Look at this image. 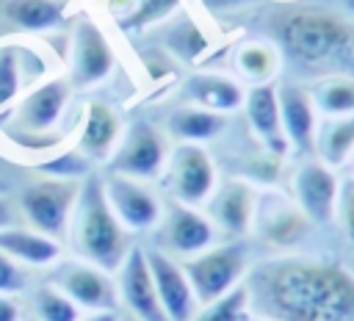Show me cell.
<instances>
[{
    "label": "cell",
    "mask_w": 354,
    "mask_h": 321,
    "mask_svg": "<svg viewBox=\"0 0 354 321\" xmlns=\"http://www.w3.org/2000/svg\"><path fill=\"white\" fill-rule=\"evenodd\" d=\"M249 296L274 321H354V274L324 257L288 255L263 263Z\"/></svg>",
    "instance_id": "1"
},
{
    "label": "cell",
    "mask_w": 354,
    "mask_h": 321,
    "mask_svg": "<svg viewBox=\"0 0 354 321\" xmlns=\"http://www.w3.org/2000/svg\"><path fill=\"white\" fill-rule=\"evenodd\" d=\"M33 315L36 321H77L83 310L53 282H44L33 291Z\"/></svg>",
    "instance_id": "30"
},
{
    "label": "cell",
    "mask_w": 354,
    "mask_h": 321,
    "mask_svg": "<svg viewBox=\"0 0 354 321\" xmlns=\"http://www.w3.org/2000/svg\"><path fill=\"white\" fill-rule=\"evenodd\" d=\"M28 50L19 44H0V113L8 111L25 86Z\"/></svg>",
    "instance_id": "28"
},
{
    "label": "cell",
    "mask_w": 354,
    "mask_h": 321,
    "mask_svg": "<svg viewBox=\"0 0 354 321\" xmlns=\"http://www.w3.org/2000/svg\"><path fill=\"white\" fill-rule=\"evenodd\" d=\"M277 102L288 144H293L299 152H313L318 125H315V102L310 97V89H301L296 83L277 86Z\"/></svg>",
    "instance_id": "18"
},
{
    "label": "cell",
    "mask_w": 354,
    "mask_h": 321,
    "mask_svg": "<svg viewBox=\"0 0 354 321\" xmlns=\"http://www.w3.org/2000/svg\"><path fill=\"white\" fill-rule=\"evenodd\" d=\"M169 160L166 136L152 122H133L111 155V174L133 180H155Z\"/></svg>",
    "instance_id": "7"
},
{
    "label": "cell",
    "mask_w": 354,
    "mask_h": 321,
    "mask_svg": "<svg viewBox=\"0 0 354 321\" xmlns=\"http://www.w3.org/2000/svg\"><path fill=\"white\" fill-rule=\"evenodd\" d=\"M160 244L166 255L171 257H191V255H199L205 252L207 246L216 244V224L210 221L207 213H202L199 208L194 205H185V202H169L166 210L160 213Z\"/></svg>",
    "instance_id": "8"
},
{
    "label": "cell",
    "mask_w": 354,
    "mask_h": 321,
    "mask_svg": "<svg viewBox=\"0 0 354 321\" xmlns=\"http://www.w3.org/2000/svg\"><path fill=\"white\" fill-rule=\"evenodd\" d=\"M235 66L252 86L271 83L279 72V47L271 42H243L235 53Z\"/></svg>",
    "instance_id": "26"
},
{
    "label": "cell",
    "mask_w": 354,
    "mask_h": 321,
    "mask_svg": "<svg viewBox=\"0 0 354 321\" xmlns=\"http://www.w3.org/2000/svg\"><path fill=\"white\" fill-rule=\"evenodd\" d=\"M335 219L340 221V230L346 232L348 244L354 246V177H346L337 188V205H335Z\"/></svg>",
    "instance_id": "33"
},
{
    "label": "cell",
    "mask_w": 354,
    "mask_h": 321,
    "mask_svg": "<svg viewBox=\"0 0 354 321\" xmlns=\"http://www.w3.org/2000/svg\"><path fill=\"white\" fill-rule=\"evenodd\" d=\"M0 252L8 255L22 268H50L61 260V241L33 227L11 224L0 230Z\"/></svg>",
    "instance_id": "20"
},
{
    "label": "cell",
    "mask_w": 354,
    "mask_h": 321,
    "mask_svg": "<svg viewBox=\"0 0 354 321\" xmlns=\"http://www.w3.org/2000/svg\"><path fill=\"white\" fill-rule=\"evenodd\" d=\"M257 194H260L257 185L249 180H241V177L216 185L207 199V216L216 224V230L235 235V238L252 232Z\"/></svg>",
    "instance_id": "17"
},
{
    "label": "cell",
    "mask_w": 354,
    "mask_h": 321,
    "mask_svg": "<svg viewBox=\"0 0 354 321\" xmlns=\"http://www.w3.org/2000/svg\"><path fill=\"white\" fill-rule=\"evenodd\" d=\"M310 97L315 102V111L326 116H351L354 113V77L343 72L324 75L310 89Z\"/></svg>",
    "instance_id": "27"
},
{
    "label": "cell",
    "mask_w": 354,
    "mask_h": 321,
    "mask_svg": "<svg viewBox=\"0 0 354 321\" xmlns=\"http://www.w3.org/2000/svg\"><path fill=\"white\" fill-rule=\"evenodd\" d=\"M310 230V219L301 213V208L285 196V194H274V191H263L257 194V205H254V219H252V232L268 244V246H296Z\"/></svg>",
    "instance_id": "12"
},
{
    "label": "cell",
    "mask_w": 354,
    "mask_h": 321,
    "mask_svg": "<svg viewBox=\"0 0 354 321\" xmlns=\"http://www.w3.org/2000/svg\"><path fill=\"white\" fill-rule=\"evenodd\" d=\"M11 224H14V208L8 205L6 196H0V230H6Z\"/></svg>",
    "instance_id": "37"
},
{
    "label": "cell",
    "mask_w": 354,
    "mask_h": 321,
    "mask_svg": "<svg viewBox=\"0 0 354 321\" xmlns=\"http://www.w3.org/2000/svg\"><path fill=\"white\" fill-rule=\"evenodd\" d=\"M122 321H136V318H122Z\"/></svg>",
    "instance_id": "42"
},
{
    "label": "cell",
    "mask_w": 354,
    "mask_h": 321,
    "mask_svg": "<svg viewBox=\"0 0 354 321\" xmlns=\"http://www.w3.org/2000/svg\"><path fill=\"white\" fill-rule=\"evenodd\" d=\"M241 3H246V0H205V6L207 8H235V6H241Z\"/></svg>",
    "instance_id": "38"
},
{
    "label": "cell",
    "mask_w": 354,
    "mask_h": 321,
    "mask_svg": "<svg viewBox=\"0 0 354 321\" xmlns=\"http://www.w3.org/2000/svg\"><path fill=\"white\" fill-rule=\"evenodd\" d=\"M224 130V113L205 111L199 105H180L169 116V133L185 144H202Z\"/></svg>",
    "instance_id": "24"
},
{
    "label": "cell",
    "mask_w": 354,
    "mask_h": 321,
    "mask_svg": "<svg viewBox=\"0 0 354 321\" xmlns=\"http://www.w3.org/2000/svg\"><path fill=\"white\" fill-rule=\"evenodd\" d=\"M77 321H122L116 310H94V313H83Z\"/></svg>",
    "instance_id": "36"
},
{
    "label": "cell",
    "mask_w": 354,
    "mask_h": 321,
    "mask_svg": "<svg viewBox=\"0 0 354 321\" xmlns=\"http://www.w3.org/2000/svg\"><path fill=\"white\" fill-rule=\"evenodd\" d=\"M3 191H6V183H3V177H0V196H3Z\"/></svg>",
    "instance_id": "41"
},
{
    "label": "cell",
    "mask_w": 354,
    "mask_h": 321,
    "mask_svg": "<svg viewBox=\"0 0 354 321\" xmlns=\"http://www.w3.org/2000/svg\"><path fill=\"white\" fill-rule=\"evenodd\" d=\"M50 279L58 291H64L83 313H94V310H116L119 307V291H116V279L111 271L72 257V260H58L55 266H50Z\"/></svg>",
    "instance_id": "6"
},
{
    "label": "cell",
    "mask_w": 354,
    "mask_h": 321,
    "mask_svg": "<svg viewBox=\"0 0 354 321\" xmlns=\"http://www.w3.org/2000/svg\"><path fill=\"white\" fill-rule=\"evenodd\" d=\"M28 285V274L19 263H14L8 255L0 252V293H11L17 296L19 291H25Z\"/></svg>",
    "instance_id": "34"
},
{
    "label": "cell",
    "mask_w": 354,
    "mask_h": 321,
    "mask_svg": "<svg viewBox=\"0 0 354 321\" xmlns=\"http://www.w3.org/2000/svg\"><path fill=\"white\" fill-rule=\"evenodd\" d=\"M41 169L50 174V177H61V180H75V177H86L88 174V158L77 149L72 152H64L61 158L55 160H47L41 163Z\"/></svg>",
    "instance_id": "32"
},
{
    "label": "cell",
    "mask_w": 354,
    "mask_h": 321,
    "mask_svg": "<svg viewBox=\"0 0 354 321\" xmlns=\"http://www.w3.org/2000/svg\"><path fill=\"white\" fill-rule=\"evenodd\" d=\"M282 50L310 69H346L354 64V30L326 8H293L274 19Z\"/></svg>",
    "instance_id": "2"
},
{
    "label": "cell",
    "mask_w": 354,
    "mask_h": 321,
    "mask_svg": "<svg viewBox=\"0 0 354 321\" xmlns=\"http://www.w3.org/2000/svg\"><path fill=\"white\" fill-rule=\"evenodd\" d=\"M69 94H72V86L61 77H53V80H44L39 83L36 89H30L14 108V127L19 130V141L30 144L33 136H41V133H50L64 111H66V102H69Z\"/></svg>",
    "instance_id": "11"
},
{
    "label": "cell",
    "mask_w": 354,
    "mask_h": 321,
    "mask_svg": "<svg viewBox=\"0 0 354 321\" xmlns=\"http://www.w3.org/2000/svg\"><path fill=\"white\" fill-rule=\"evenodd\" d=\"M337 188H340V180L335 177L332 166H326L321 160H304L293 172L290 199L301 208V213L310 221L326 224V221L335 219Z\"/></svg>",
    "instance_id": "15"
},
{
    "label": "cell",
    "mask_w": 354,
    "mask_h": 321,
    "mask_svg": "<svg viewBox=\"0 0 354 321\" xmlns=\"http://www.w3.org/2000/svg\"><path fill=\"white\" fill-rule=\"evenodd\" d=\"M243 111L246 119L254 130V136L263 141V147L279 158L285 155V149L290 147L285 133H282V122H279V102H277V86L274 83H260L252 86L243 97Z\"/></svg>",
    "instance_id": "19"
},
{
    "label": "cell",
    "mask_w": 354,
    "mask_h": 321,
    "mask_svg": "<svg viewBox=\"0 0 354 321\" xmlns=\"http://www.w3.org/2000/svg\"><path fill=\"white\" fill-rule=\"evenodd\" d=\"M119 136H122V122H119L116 111L97 100L86 102L77 152H83L91 160H111V155L119 144Z\"/></svg>",
    "instance_id": "21"
},
{
    "label": "cell",
    "mask_w": 354,
    "mask_h": 321,
    "mask_svg": "<svg viewBox=\"0 0 354 321\" xmlns=\"http://www.w3.org/2000/svg\"><path fill=\"white\" fill-rule=\"evenodd\" d=\"M66 238L80 260H88L111 274L122 266V260L133 249L130 232L113 216L105 199L102 180L94 174H86V180L80 183V194L72 210Z\"/></svg>",
    "instance_id": "3"
},
{
    "label": "cell",
    "mask_w": 354,
    "mask_h": 321,
    "mask_svg": "<svg viewBox=\"0 0 354 321\" xmlns=\"http://www.w3.org/2000/svg\"><path fill=\"white\" fill-rule=\"evenodd\" d=\"M315 152L326 166H340L354 155V113L351 116H329L315 130Z\"/></svg>",
    "instance_id": "25"
},
{
    "label": "cell",
    "mask_w": 354,
    "mask_h": 321,
    "mask_svg": "<svg viewBox=\"0 0 354 321\" xmlns=\"http://www.w3.org/2000/svg\"><path fill=\"white\" fill-rule=\"evenodd\" d=\"M3 17L19 30L41 33L64 22V3L61 0H6Z\"/></svg>",
    "instance_id": "23"
},
{
    "label": "cell",
    "mask_w": 354,
    "mask_h": 321,
    "mask_svg": "<svg viewBox=\"0 0 354 321\" xmlns=\"http://www.w3.org/2000/svg\"><path fill=\"white\" fill-rule=\"evenodd\" d=\"M116 64L113 47L105 39L102 28L91 19H80L72 33V50H69V75L72 86L88 89L111 75Z\"/></svg>",
    "instance_id": "14"
},
{
    "label": "cell",
    "mask_w": 354,
    "mask_h": 321,
    "mask_svg": "<svg viewBox=\"0 0 354 321\" xmlns=\"http://www.w3.org/2000/svg\"><path fill=\"white\" fill-rule=\"evenodd\" d=\"M183 94L191 105H199L205 111L213 113H227V111H238L243 108V86L221 72H196L185 80Z\"/></svg>",
    "instance_id": "22"
},
{
    "label": "cell",
    "mask_w": 354,
    "mask_h": 321,
    "mask_svg": "<svg viewBox=\"0 0 354 321\" xmlns=\"http://www.w3.org/2000/svg\"><path fill=\"white\" fill-rule=\"evenodd\" d=\"M177 6H180V0H136L130 6V11L119 17V28H124V30L149 28V25L166 19Z\"/></svg>",
    "instance_id": "31"
},
{
    "label": "cell",
    "mask_w": 354,
    "mask_h": 321,
    "mask_svg": "<svg viewBox=\"0 0 354 321\" xmlns=\"http://www.w3.org/2000/svg\"><path fill=\"white\" fill-rule=\"evenodd\" d=\"M183 271L194 288L199 304H207L235 285L246 274V249L241 244H213L199 255L183 260Z\"/></svg>",
    "instance_id": "5"
},
{
    "label": "cell",
    "mask_w": 354,
    "mask_h": 321,
    "mask_svg": "<svg viewBox=\"0 0 354 321\" xmlns=\"http://www.w3.org/2000/svg\"><path fill=\"white\" fill-rule=\"evenodd\" d=\"M243 321H274V318H268V315H263V313H249Z\"/></svg>",
    "instance_id": "39"
},
{
    "label": "cell",
    "mask_w": 354,
    "mask_h": 321,
    "mask_svg": "<svg viewBox=\"0 0 354 321\" xmlns=\"http://www.w3.org/2000/svg\"><path fill=\"white\" fill-rule=\"evenodd\" d=\"M113 279H116L119 302H124L130 318H136V321H169L163 307H160L152 274H149L147 249L133 244V249L127 252L122 266L113 271Z\"/></svg>",
    "instance_id": "13"
},
{
    "label": "cell",
    "mask_w": 354,
    "mask_h": 321,
    "mask_svg": "<svg viewBox=\"0 0 354 321\" xmlns=\"http://www.w3.org/2000/svg\"><path fill=\"white\" fill-rule=\"evenodd\" d=\"M0 321H22V307H19L17 296L0 293Z\"/></svg>",
    "instance_id": "35"
},
{
    "label": "cell",
    "mask_w": 354,
    "mask_h": 321,
    "mask_svg": "<svg viewBox=\"0 0 354 321\" xmlns=\"http://www.w3.org/2000/svg\"><path fill=\"white\" fill-rule=\"evenodd\" d=\"M346 8H348V11L354 14V0H346Z\"/></svg>",
    "instance_id": "40"
},
{
    "label": "cell",
    "mask_w": 354,
    "mask_h": 321,
    "mask_svg": "<svg viewBox=\"0 0 354 321\" xmlns=\"http://www.w3.org/2000/svg\"><path fill=\"white\" fill-rule=\"evenodd\" d=\"M169 185L177 202L185 205H202L210 199L216 188V163L207 155L202 144H185L180 141L169 152Z\"/></svg>",
    "instance_id": "9"
},
{
    "label": "cell",
    "mask_w": 354,
    "mask_h": 321,
    "mask_svg": "<svg viewBox=\"0 0 354 321\" xmlns=\"http://www.w3.org/2000/svg\"><path fill=\"white\" fill-rule=\"evenodd\" d=\"M249 307H252V296H249V288L241 282L232 291H227L224 296H218L207 304H199V310L191 321H243L249 315Z\"/></svg>",
    "instance_id": "29"
},
{
    "label": "cell",
    "mask_w": 354,
    "mask_h": 321,
    "mask_svg": "<svg viewBox=\"0 0 354 321\" xmlns=\"http://www.w3.org/2000/svg\"><path fill=\"white\" fill-rule=\"evenodd\" d=\"M102 188H105V199L113 216L127 232H144V230L158 227L163 205L144 180H133L124 174H108L102 180Z\"/></svg>",
    "instance_id": "10"
},
{
    "label": "cell",
    "mask_w": 354,
    "mask_h": 321,
    "mask_svg": "<svg viewBox=\"0 0 354 321\" xmlns=\"http://www.w3.org/2000/svg\"><path fill=\"white\" fill-rule=\"evenodd\" d=\"M149 274L160 299V307L169 321H191L199 310V302L194 296V288L183 271V263H177L171 255L160 249H147Z\"/></svg>",
    "instance_id": "16"
},
{
    "label": "cell",
    "mask_w": 354,
    "mask_h": 321,
    "mask_svg": "<svg viewBox=\"0 0 354 321\" xmlns=\"http://www.w3.org/2000/svg\"><path fill=\"white\" fill-rule=\"evenodd\" d=\"M80 194L77 180H61V177H44L36 183H28L19 194V210L28 221V227L61 241L66 238L72 210Z\"/></svg>",
    "instance_id": "4"
}]
</instances>
